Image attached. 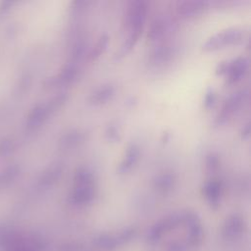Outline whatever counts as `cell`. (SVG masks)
<instances>
[{"label": "cell", "instance_id": "6da1fadb", "mask_svg": "<svg viewBox=\"0 0 251 251\" xmlns=\"http://www.w3.org/2000/svg\"><path fill=\"white\" fill-rule=\"evenodd\" d=\"M148 13V3L143 0L130 1L124 16V25L128 32H142Z\"/></svg>", "mask_w": 251, "mask_h": 251}, {"label": "cell", "instance_id": "7a4b0ae2", "mask_svg": "<svg viewBox=\"0 0 251 251\" xmlns=\"http://www.w3.org/2000/svg\"><path fill=\"white\" fill-rule=\"evenodd\" d=\"M249 60L247 57L239 56L231 60H226L219 63L216 67L217 75H225L229 84L239 81L247 73Z\"/></svg>", "mask_w": 251, "mask_h": 251}, {"label": "cell", "instance_id": "3957f363", "mask_svg": "<svg viewBox=\"0 0 251 251\" xmlns=\"http://www.w3.org/2000/svg\"><path fill=\"white\" fill-rule=\"evenodd\" d=\"M244 31L238 27H229L210 36L202 45L203 50L213 51L243 41Z\"/></svg>", "mask_w": 251, "mask_h": 251}, {"label": "cell", "instance_id": "277c9868", "mask_svg": "<svg viewBox=\"0 0 251 251\" xmlns=\"http://www.w3.org/2000/svg\"><path fill=\"white\" fill-rule=\"evenodd\" d=\"M249 97V90L247 88L237 90L230 94L225 101L222 111L219 113L215 120L217 126L226 124L228 120L242 107Z\"/></svg>", "mask_w": 251, "mask_h": 251}, {"label": "cell", "instance_id": "5b68a950", "mask_svg": "<svg viewBox=\"0 0 251 251\" xmlns=\"http://www.w3.org/2000/svg\"><path fill=\"white\" fill-rule=\"evenodd\" d=\"M96 196V187L94 184L75 185L69 195V201L73 205H85L90 203Z\"/></svg>", "mask_w": 251, "mask_h": 251}, {"label": "cell", "instance_id": "8992f818", "mask_svg": "<svg viewBox=\"0 0 251 251\" xmlns=\"http://www.w3.org/2000/svg\"><path fill=\"white\" fill-rule=\"evenodd\" d=\"M79 74V67L76 62H68L62 71L54 78L50 80L52 85H66L76 80Z\"/></svg>", "mask_w": 251, "mask_h": 251}, {"label": "cell", "instance_id": "52a82bcc", "mask_svg": "<svg viewBox=\"0 0 251 251\" xmlns=\"http://www.w3.org/2000/svg\"><path fill=\"white\" fill-rule=\"evenodd\" d=\"M140 156L139 147L135 143H131L126 147L125 155L117 169L119 174H126L129 172L137 163Z\"/></svg>", "mask_w": 251, "mask_h": 251}, {"label": "cell", "instance_id": "ba28073f", "mask_svg": "<svg viewBox=\"0 0 251 251\" xmlns=\"http://www.w3.org/2000/svg\"><path fill=\"white\" fill-rule=\"evenodd\" d=\"M208 4L206 1H181L177 3L176 13L182 18H190L204 11Z\"/></svg>", "mask_w": 251, "mask_h": 251}, {"label": "cell", "instance_id": "9c48e42d", "mask_svg": "<svg viewBox=\"0 0 251 251\" xmlns=\"http://www.w3.org/2000/svg\"><path fill=\"white\" fill-rule=\"evenodd\" d=\"M115 91L116 90L114 85L110 83L103 84L90 93L88 97V102L92 105L104 104L113 98V96L115 95Z\"/></svg>", "mask_w": 251, "mask_h": 251}, {"label": "cell", "instance_id": "30bf717a", "mask_svg": "<svg viewBox=\"0 0 251 251\" xmlns=\"http://www.w3.org/2000/svg\"><path fill=\"white\" fill-rule=\"evenodd\" d=\"M169 30V22L164 17H156L150 24L147 31V38L152 41L160 40Z\"/></svg>", "mask_w": 251, "mask_h": 251}, {"label": "cell", "instance_id": "8fae6325", "mask_svg": "<svg viewBox=\"0 0 251 251\" xmlns=\"http://www.w3.org/2000/svg\"><path fill=\"white\" fill-rule=\"evenodd\" d=\"M176 182V176L174 173L165 172L157 175L153 179L154 187L163 193L172 190Z\"/></svg>", "mask_w": 251, "mask_h": 251}, {"label": "cell", "instance_id": "7c38bea8", "mask_svg": "<svg viewBox=\"0 0 251 251\" xmlns=\"http://www.w3.org/2000/svg\"><path fill=\"white\" fill-rule=\"evenodd\" d=\"M202 192L212 204H218L222 194V183L218 179H210L203 185Z\"/></svg>", "mask_w": 251, "mask_h": 251}, {"label": "cell", "instance_id": "4fadbf2b", "mask_svg": "<svg viewBox=\"0 0 251 251\" xmlns=\"http://www.w3.org/2000/svg\"><path fill=\"white\" fill-rule=\"evenodd\" d=\"M85 137H86L85 133L82 132L81 130L72 129L62 136V138L60 139V145L62 148H67V149L75 148L80 145L81 143H83L85 140Z\"/></svg>", "mask_w": 251, "mask_h": 251}, {"label": "cell", "instance_id": "5bb4252c", "mask_svg": "<svg viewBox=\"0 0 251 251\" xmlns=\"http://www.w3.org/2000/svg\"><path fill=\"white\" fill-rule=\"evenodd\" d=\"M173 46L164 43V44H159L157 45L150 54V60L155 63V64H159V63H164L167 62L171 59L172 55H173Z\"/></svg>", "mask_w": 251, "mask_h": 251}, {"label": "cell", "instance_id": "9a60e30c", "mask_svg": "<svg viewBox=\"0 0 251 251\" xmlns=\"http://www.w3.org/2000/svg\"><path fill=\"white\" fill-rule=\"evenodd\" d=\"M94 184L93 172L87 167H79L74 176V186Z\"/></svg>", "mask_w": 251, "mask_h": 251}, {"label": "cell", "instance_id": "2e32d148", "mask_svg": "<svg viewBox=\"0 0 251 251\" xmlns=\"http://www.w3.org/2000/svg\"><path fill=\"white\" fill-rule=\"evenodd\" d=\"M108 44H109V36L107 34H102L97 40V42L95 43V45L89 51L87 55L88 59L90 61H94L98 59L106 51Z\"/></svg>", "mask_w": 251, "mask_h": 251}, {"label": "cell", "instance_id": "e0dca14e", "mask_svg": "<svg viewBox=\"0 0 251 251\" xmlns=\"http://www.w3.org/2000/svg\"><path fill=\"white\" fill-rule=\"evenodd\" d=\"M63 170H64V167H63V164L61 163H56L52 165L43 176V183L53 184L54 182H56L61 177L63 174Z\"/></svg>", "mask_w": 251, "mask_h": 251}, {"label": "cell", "instance_id": "ac0fdd59", "mask_svg": "<svg viewBox=\"0 0 251 251\" xmlns=\"http://www.w3.org/2000/svg\"><path fill=\"white\" fill-rule=\"evenodd\" d=\"M105 137L109 141H118L121 138V131L116 124H110L105 129Z\"/></svg>", "mask_w": 251, "mask_h": 251}, {"label": "cell", "instance_id": "d6986e66", "mask_svg": "<svg viewBox=\"0 0 251 251\" xmlns=\"http://www.w3.org/2000/svg\"><path fill=\"white\" fill-rule=\"evenodd\" d=\"M205 164H206V169H207V171H209V172H214V171H216V170L219 168V165H220L219 156H218L216 153H213V152L209 153V154L206 156Z\"/></svg>", "mask_w": 251, "mask_h": 251}, {"label": "cell", "instance_id": "ffe728a7", "mask_svg": "<svg viewBox=\"0 0 251 251\" xmlns=\"http://www.w3.org/2000/svg\"><path fill=\"white\" fill-rule=\"evenodd\" d=\"M215 101H216V92L214 91V89L210 88L207 90L204 97V101H203L204 107L206 109H210L215 104Z\"/></svg>", "mask_w": 251, "mask_h": 251}, {"label": "cell", "instance_id": "44dd1931", "mask_svg": "<svg viewBox=\"0 0 251 251\" xmlns=\"http://www.w3.org/2000/svg\"><path fill=\"white\" fill-rule=\"evenodd\" d=\"M240 133H241V136L243 138H247L250 134V124L247 123L246 125H244L240 130Z\"/></svg>", "mask_w": 251, "mask_h": 251}]
</instances>
